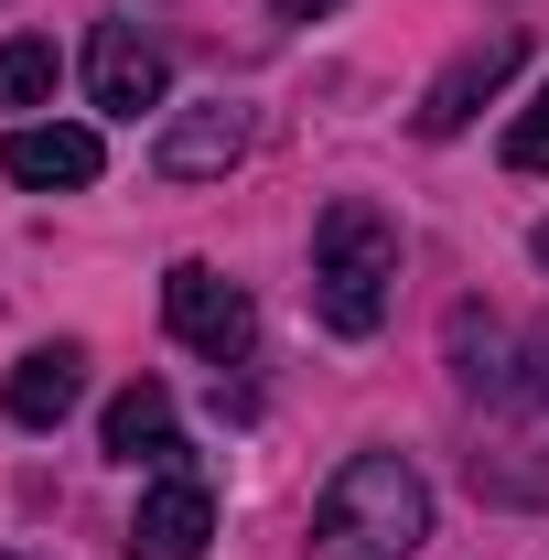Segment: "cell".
<instances>
[{
  "label": "cell",
  "mask_w": 549,
  "mask_h": 560,
  "mask_svg": "<svg viewBox=\"0 0 549 560\" xmlns=\"http://www.w3.org/2000/svg\"><path fill=\"white\" fill-rule=\"evenodd\" d=\"M431 539V486L410 453H355L335 486L313 495V560H420Z\"/></svg>",
  "instance_id": "6da1fadb"
},
{
  "label": "cell",
  "mask_w": 549,
  "mask_h": 560,
  "mask_svg": "<svg viewBox=\"0 0 549 560\" xmlns=\"http://www.w3.org/2000/svg\"><path fill=\"white\" fill-rule=\"evenodd\" d=\"M388 302H399V215L366 195H335L313 215V313L335 335H377Z\"/></svg>",
  "instance_id": "7a4b0ae2"
},
{
  "label": "cell",
  "mask_w": 549,
  "mask_h": 560,
  "mask_svg": "<svg viewBox=\"0 0 549 560\" xmlns=\"http://www.w3.org/2000/svg\"><path fill=\"white\" fill-rule=\"evenodd\" d=\"M162 324L206 355V366H237V355L259 346V302L215 270V259H173L162 270Z\"/></svg>",
  "instance_id": "3957f363"
},
{
  "label": "cell",
  "mask_w": 549,
  "mask_h": 560,
  "mask_svg": "<svg viewBox=\"0 0 549 560\" xmlns=\"http://www.w3.org/2000/svg\"><path fill=\"white\" fill-rule=\"evenodd\" d=\"M517 55H528V44H517V22L475 33V44H464L453 66H442L431 86H420V140H464V130L484 119V108H495V86L517 75Z\"/></svg>",
  "instance_id": "277c9868"
},
{
  "label": "cell",
  "mask_w": 549,
  "mask_h": 560,
  "mask_svg": "<svg viewBox=\"0 0 549 560\" xmlns=\"http://www.w3.org/2000/svg\"><path fill=\"white\" fill-rule=\"evenodd\" d=\"M86 97H97L108 119H140V108H162V97H173V66H162V44H151L140 22H97V33H86Z\"/></svg>",
  "instance_id": "5b68a950"
},
{
  "label": "cell",
  "mask_w": 549,
  "mask_h": 560,
  "mask_svg": "<svg viewBox=\"0 0 549 560\" xmlns=\"http://www.w3.org/2000/svg\"><path fill=\"white\" fill-rule=\"evenodd\" d=\"M0 173H11L22 195H75V184L108 173V140L75 130V119H22V130L0 140Z\"/></svg>",
  "instance_id": "8992f818"
},
{
  "label": "cell",
  "mask_w": 549,
  "mask_h": 560,
  "mask_svg": "<svg viewBox=\"0 0 549 560\" xmlns=\"http://www.w3.org/2000/svg\"><path fill=\"white\" fill-rule=\"evenodd\" d=\"M206 539H215V495L195 464H173L130 517V560H206Z\"/></svg>",
  "instance_id": "52a82bcc"
},
{
  "label": "cell",
  "mask_w": 549,
  "mask_h": 560,
  "mask_svg": "<svg viewBox=\"0 0 549 560\" xmlns=\"http://www.w3.org/2000/svg\"><path fill=\"white\" fill-rule=\"evenodd\" d=\"M151 162H162V184H215V173H237L248 162V108H173L162 140H151Z\"/></svg>",
  "instance_id": "ba28073f"
},
{
  "label": "cell",
  "mask_w": 549,
  "mask_h": 560,
  "mask_svg": "<svg viewBox=\"0 0 549 560\" xmlns=\"http://www.w3.org/2000/svg\"><path fill=\"white\" fill-rule=\"evenodd\" d=\"M75 399H86V346H33L11 377H0V410L22 420V431H55Z\"/></svg>",
  "instance_id": "9c48e42d"
},
{
  "label": "cell",
  "mask_w": 549,
  "mask_h": 560,
  "mask_svg": "<svg viewBox=\"0 0 549 560\" xmlns=\"http://www.w3.org/2000/svg\"><path fill=\"white\" fill-rule=\"evenodd\" d=\"M97 442H108L119 464H162V475H173V464H184L173 388H151V377H140V388H119V399H108V420H97Z\"/></svg>",
  "instance_id": "30bf717a"
},
{
  "label": "cell",
  "mask_w": 549,
  "mask_h": 560,
  "mask_svg": "<svg viewBox=\"0 0 549 560\" xmlns=\"http://www.w3.org/2000/svg\"><path fill=\"white\" fill-rule=\"evenodd\" d=\"M453 377H464V399H517V346H506V324L484 302L453 313Z\"/></svg>",
  "instance_id": "8fae6325"
},
{
  "label": "cell",
  "mask_w": 549,
  "mask_h": 560,
  "mask_svg": "<svg viewBox=\"0 0 549 560\" xmlns=\"http://www.w3.org/2000/svg\"><path fill=\"white\" fill-rule=\"evenodd\" d=\"M55 44H44V33H11V44H0V108H55Z\"/></svg>",
  "instance_id": "7c38bea8"
},
{
  "label": "cell",
  "mask_w": 549,
  "mask_h": 560,
  "mask_svg": "<svg viewBox=\"0 0 549 560\" xmlns=\"http://www.w3.org/2000/svg\"><path fill=\"white\" fill-rule=\"evenodd\" d=\"M506 173H549V86L506 119Z\"/></svg>",
  "instance_id": "4fadbf2b"
},
{
  "label": "cell",
  "mask_w": 549,
  "mask_h": 560,
  "mask_svg": "<svg viewBox=\"0 0 549 560\" xmlns=\"http://www.w3.org/2000/svg\"><path fill=\"white\" fill-rule=\"evenodd\" d=\"M517 399L549 420V324H528V346H517Z\"/></svg>",
  "instance_id": "5bb4252c"
},
{
  "label": "cell",
  "mask_w": 549,
  "mask_h": 560,
  "mask_svg": "<svg viewBox=\"0 0 549 560\" xmlns=\"http://www.w3.org/2000/svg\"><path fill=\"white\" fill-rule=\"evenodd\" d=\"M280 22H324V11H335V0H270Z\"/></svg>",
  "instance_id": "9a60e30c"
},
{
  "label": "cell",
  "mask_w": 549,
  "mask_h": 560,
  "mask_svg": "<svg viewBox=\"0 0 549 560\" xmlns=\"http://www.w3.org/2000/svg\"><path fill=\"white\" fill-rule=\"evenodd\" d=\"M528 248H539V270H549V215H539V237H528Z\"/></svg>",
  "instance_id": "2e32d148"
},
{
  "label": "cell",
  "mask_w": 549,
  "mask_h": 560,
  "mask_svg": "<svg viewBox=\"0 0 549 560\" xmlns=\"http://www.w3.org/2000/svg\"><path fill=\"white\" fill-rule=\"evenodd\" d=\"M0 560H33V550H0Z\"/></svg>",
  "instance_id": "e0dca14e"
}]
</instances>
